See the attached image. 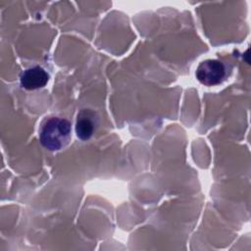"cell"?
I'll use <instances>...</instances> for the list:
<instances>
[{"instance_id": "cell-1", "label": "cell", "mask_w": 251, "mask_h": 251, "mask_svg": "<svg viewBox=\"0 0 251 251\" xmlns=\"http://www.w3.org/2000/svg\"><path fill=\"white\" fill-rule=\"evenodd\" d=\"M41 144L50 151L64 148L71 139V124L66 119L51 117L46 119L39 131Z\"/></svg>"}, {"instance_id": "cell-2", "label": "cell", "mask_w": 251, "mask_h": 251, "mask_svg": "<svg viewBox=\"0 0 251 251\" xmlns=\"http://www.w3.org/2000/svg\"><path fill=\"white\" fill-rule=\"evenodd\" d=\"M226 71L223 63L218 60H206L196 70V77L204 85H215L225 77Z\"/></svg>"}, {"instance_id": "cell-3", "label": "cell", "mask_w": 251, "mask_h": 251, "mask_svg": "<svg viewBox=\"0 0 251 251\" xmlns=\"http://www.w3.org/2000/svg\"><path fill=\"white\" fill-rule=\"evenodd\" d=\"M98 124V118L96 113L89 110L83 109L77 114L75 123V132L78 138L81 140L89 139L94 133Z\"/></svg>"}, {"instance_id": "cell-4", "label": "cell", "mask_w": 251, "mask_h": 251, "mask_svg": "<svg viewBox=\"0 0 251 251\" xmlns=\"http://www.w3.org/2000/svg\"><path fill=\"white\" fill-rule=\"evenodd\" d=\"M49 79L48 74L39 66H35L25 70L21 75V85L28 90L43 87Z\"/></svg>"}]
</instances>
